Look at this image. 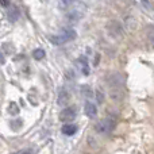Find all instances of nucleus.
I'll use <instances>...</instances> for the list:
<instances>
[{
  "instance_id": "16",
  "label": "nucleus",
  "mask_w": 154,
  "mask_h": 154,
  "mask_svg": "<svg viewBox=\"0 0 154 154\" xmlns=\"http://www.w3.org/2000/svg\"><path fill=\"white\" fill-rule=\"evenodd\" d=\"M143 2H146V0H143Z\"/></svg>"
},
{
  "instance_id": "3",
  "label": "nucleus",
  "mask_w": 154,
  "mask_h": 154,
  "mask_svg": "<svg viewBox=\"0 0 154 154\" xmlns=\"http://www.w3.org/2000/svg\"><path fill=\"white\" fill-rule=\"evenodd\" d=\"M76 38V31L75 30H64V31H61L60 34H56V35H51L50 38H49V41H50V43H53V45H64V43L69 42V41L75 39Z\"/></svg>"
},
{
  "instance_id": "7",
  "label": "nucleus",
  "mask_w": 154,
  "mask_h": 154,
  "mask_svg": "<svg viewBox=\"0 0 154 154\" xmlns=\"http://www.w3.org/2000/svg\"><path fill=\"white\" fill-rule=\"evenodd\" d=\"M61 131H62V134H64V135L72 137V135H75V134H76V131H77V126H76V125H72L70 122H68V123H65V125L62 126Z\"/></svg>"
},
{
  "instance_id": "12",
  "label": "nucleus",
  "mask_w": 154,
  "mask_h": 154,
  "mask_svg": "<svg viewBox=\"0 0 154 154\" xmlns=\"http://www.w3.org/2000/svg\"><path fill=\"white\" fill-rule=\"evenodd\" d=\"M77 0H60V7L61 8H68L70 5H73Z\"/></svg>"
},
{
  "instance_id": "8",
  "label": "nucleus",
  "mask_w": 154,
  "mask_h": 154,
  "mask_svg": "<svg viewBox=\"0 0 154 154\" xmlns=\"http://www.w3.org/2000/svg\"><path fill=\"white\" fill-rule=\"evenodd\" d=\"M77 64H80V66H81L82 75H85V76L89 75V64H88L87 57H80V58L77 60Z\"/></svg>"
},
{
  "instance_id": "11",
  "label": "nucleus",
  "mask_w": 154,
  "mask_h": 154,
  "mask_svg": "<svg viewBox=\"0 0 154 154\" xmlns=\"http://www.w3.org/2000/svg\"><path fill=\"white\" fill-rule=\"evenodd\" d=\"M32 56H34L35 60H42L43 57H45V51H43L42 49H35V50L32 51Z\"/></svg>"
},
{
  "instance_id": "10",
  "label": "nucleus",
  "mask_w": 154,
  "mask_h": 154,
  "mask_svg": "<svg viewBox=\"0 0 154 154\" xmlns=\"http://www.w3.org/2000/svg\"><path fill=\"white\" fill-rule=\"evenodd\" d=\"M68 101H69V93H68L66 89H62L58 96V104H64L68 103Z\"/></svg>"
},
{
  "instance_id": "5",
  "label": "nucleus",
  "mask_w": 154,
  "mask_h": 154,
  "mask_svg": "<svg viewBox=\"0 0 154 154\" xmlns=\"http://www.w3.org/2000/svg\"><path fill=\"white\" fill-rule=\"evenodd\" d=\"M84 112L88 118H95L96 114H97V107L96 104H93L92 101H87L84 104Z\"/></svg>"
},
{
  "instance_id": "1",
  "label": "nucleus",
  "mask_w": 154,
  "mask_h": 154,
  "mask_svg": "<svg viewBox=\"0 0 154 154\" xmlns=\"http://www.w3.org/2000/svg\"><path fill=\"white\" fill-rule=\"evenodd\" d=\"M119 75L118 73H112L108 76V87H109V96H111L114 100H120L125 95V91H123V80L118 79Z\"/></svg>"
},
{
  "instance_id": "13",
  "label": "nucleus",
  "mask_w": 154,
  "mask_h": 154,
  "mask_svg": "<svg viewBox=\"0 0 154 154\" xmlns=\"http://www.w3.org/2000/svg\"><path fill=\"white\" fill-rule=\"evenodd\" d=\"M19 18V11L16 10V8H12V12H8V19H10L11 22H15L16 19Z\"/></svg>"
},
{
  "instance_id": "14",
  "label": "nucleus",
  "mask_w": 154,
  "mask_h": 154,
  "mask_svg": "<svg viewBox=\"0 0 154 154\" xmlns=\"http://www.w3.org/2000/svg\"><path fill=\"white\" fill-rule=\"evenodd\" d=\"M8 111H10V114H12V115H16L19 112V107L16 106L15 103H11L10 106H8Z\"/></svg>"
},
{
  "instance_id": "15",
  "label": "nucleus",
  "mask_w": 154,
  "mask_h": 154,
  "mask_svg": "<svg viewBox=\"0 0 154 154\" xmlns=\"http://www.w3.org/2000/svg\"><path fill=\"white\" fill-rule=\"evenodd\" d=\"M11 4V0H2V5L3 7H8Z\"/></svg>"
},
{
  "instance_id": "4",
  "label": "nucleus",
  "mask_w": 154,
  "mask_h": 154,
  "mask_svg": "<svg viewBox=\"0 0 154 154\" xmlns=\"http://www.w3.org/2000/svg\"><path fill=\"white\" fill-rule=\"evenodd\" d=\"M76 108H73V107H66V108H64L61 112H60V120L64 123H68V122H73V120L76 119Z\"/></svg>"
},
{
  "instance_id": "9",
  "label": "nucleus",
  "mask_w": 154,
  "mask_h": 154,
  "mask_svg": "<svg viewBox=\"0 0 154 154\" xmlns=\"http://www.w3.org/2000/svg\"><path fill=\"white\" fill-rule=\"evenodd\" d=\"M81 16H82V11L75 10V11H70L66 15V18H68V20H70V22H77L79 19H81Z\"/></svg>"
},
{
  "instance_id": "2",
  "label": "nucleus",
  "mask_w": 154,
  "mask_h": 154,
  "mask_svg": "<svg viewBox=\"0 0 154 154\" xmlns=\"http://www.w3.org/2000/svg\"><path fill=\"white\" fill-rule=\"evenodd\" d=\"M116 127V119L115 118H104V119L99 120L95 126V131L97 134H101V135H106V134H109L115 130Z\"/></svg>"
},
{
  "instance_id": "6",
  "label": "nucleus",
  "mask_w": 154,
  "mask_h": 154,
  "mask_svg": "<svg viewBox=\"0 0 154 154\" xmlns=\"http://www.w3.org/2000/svg\"><path fill=\"white\" fill-rule=\"evenodd\" d=\"M145 37L147 41V46L150 49H154V26H147L145 31Z\"/></svg>"
}]
</instances>
